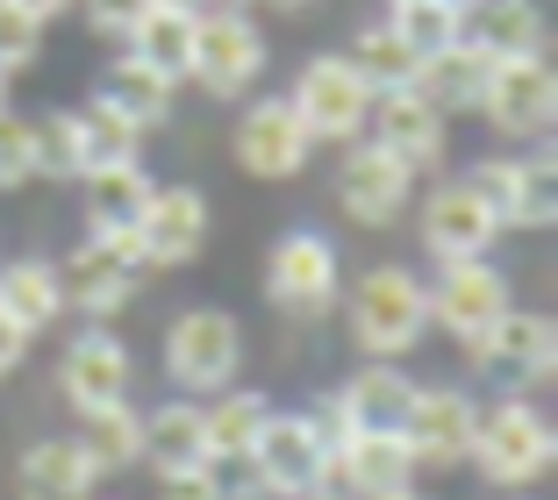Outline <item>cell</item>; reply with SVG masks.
I'll return each instance as SVG.
<instances>
[{"instance_id":"12","label":"cell","mask_w":558,"mask_h":500,"mask_svg":"<svg viewBox=\"0 0 558 500\" xmlns=\"http://www.w3.org/2000/svg\"><path fill=\"white\" fill-rule=\"evenodd\" d=\"M480 401L465 387H415L409 415H401V443H409L415 472H459L473 458Z\"/></svg>"},{"instance_id":"15","label":"cell","mask_w":558,"mask_h":500,"mask_svg":"<svg viewBox=\"0 0 558 500\" xmlns=\"http://www.w3.org/2000/svg\"><path fill=\"white\" fill-rule=\"evenodd\" d=\"M236 164H244L251 179H301L308 172V130H301V114L287 108V94H265L251 100L244 114H236V136H230Z\"/></svg>"},{"instance_id":"20","label":"cell","mask_w":558,"mask_h":500,"mask_svg":"<svg viewBox=\"0 0 558 500\" xmlns=\"http://www.w3.org/2000/svg\"><path fill=\"white\" fill-rule=\"evenodd\" d=\"M415 486V458L401 443V429H359L337 451V493L344 500H395Z\"/></svg>"},{"instance_id":"4","label":"cell","mask_w":558,"mask_h":500,"mask_svg":"<svg viewBox=\"0 0 558 500\" xmlns=\"http://www.w3.org/2000/svg\"><path fill=\"white\" fill-rule=\"evenodd\" d=\"M265 301L287 315V322H323L329 307L344 301V258L337 243L315 236V229H287L265 258Z\"/></svg>"},{"instance_id":"29","label":"cell","mask_w":558,"mask_h":500,"mask_svg":"<svg viewBox=\"0 0 558 500\" xmlns=\"http://www.w3.org/2000/svg\"><path fill=\"white\" fill-rule=\"evenodd\" d=\"M100 100H116L136 130L150 136L165 114H172V100H180V80H165V72L144 65V58H116V65L100 72Z\"/></svg>"},{"instance_id":"18","label":"cell","mask_w":558,"mask_h":500,"mask_svg":"<svg viewBox=\"0 0 558 500\" xmlns=\"http://www.w3.org/2000/svg\"><path fill=\"white\" fill-rule=\"evenodd\" d=\"M130 379H136V357L116 329H86V337L65 343V365H58V393H65L72 415H94L108 401H130Z\"/></svg>"},{"instance_id":"36","label":"cell","mask_w":558,"mask_h":500,"mask_svg":"<svg viewBox=\"0 0 558 500\" xmlns=\"http://www.w3.org/2000/svg\"><path fill=\"white\" fill-rule=\"evenodd\" d=\"M29 144H36V179H80L65 114H29Z\"/></svg>"},{"instance_id":"9","label":"cell","mask_w":558,"mask_h":500,"mask_svg":"<svg viewBox=\"0 0 558 500\" xmlns=\"http://www.w3.org/2000/svg\"><path fill=\"white\" fill-rule=\"evenodd\" d=\"M251 472H258V486L272 500H315V493H337V465H329V451L315 443L308 415H265L258 443H251Z\"/></svg>"},{"instance_id":"30","label":"cell","mask_w":558,"mask_h":500,"mask_svg":"<svg viewBox=\"0 0 558 500\" xmlns=\"http://www.w3.org/2000/svg\"><path fill=\"white\" fill-rule=\"evenodd\" d=\"M194 22L186 8H172V0H158L144 22L130 29V58H144V65H158L165 80H186V58H194Z\"/></svg>"},{"instance_id":"41","label":"cell","mask_w":558,"mask_h":500,"mask_svg":"<svg viewBox=\"0 0 558 500\" xmlns=\"http://www.w3.org/2000/svg\"><path fill=\"white\" fill-rule=\"evenodd\" d=\"M15 8H29V15H36V22H44V29H50V22H58V15H65V8H72V0H15Z\"/></svg>"},{"instance_id":"32","label":"cell","mask_w":558,"mask_h":500,"mask_svg":"<svg viewBox=\"0 0 558 500\" xmlns=\"http://www.w3.org/2000/svg\"><path fill=\"white\" fill-rule=\"evenodd\" d=\"M150 186L158 179L144 164H116V172H86V229H136Z\"/></svg>"},{"instance_id":"1","label":"cell","mask_w":558,"mask_h":500,"mask_svg":"<svg viewBox=\"0 0 558 500\" xmlns=\"http://www.w3.org/2000/svg\"><path fill=\"white\" fill-rule=\"evenodd\" d=\"M344 322H351V343H359L365 357L401 365V357L429 337V279L409 272V265H373V272L351 279Z\"/></svg>"},{"instance_id":"22","label":"cell","mask_w":558,"mask_h":500,"mask_svg":"<svg viewBox=\"0 0 558 500\" xmlns=\"http://www.w3.org/2000/svg\"><path fill=\"white\" fill-rule=\"evenodd\" d=\"M108 472L86 458L80 436H44L15 458V500H94Z\"/></svg>"},{"instance_id":"11","label":"cell","mask_w":558,"mask_h":500,"mask_svg":"<svg viewBox=\"0 0 558 500\" xmlns=\"http://www.w3.org/2000/svg\"><path fill=\"white\" fill-rule=\"evenodd\" d=\"M473 114H487L494 136H509V144H544L551 122H558V72H551V58H509V65H494Z\"/></svg>"},{"instance_id":"35","label":"cell","mask_w":558,"mask_h":500,"mask_svg":"<svg viewBox=\"0 0 558 500\" xmlns=\"http://www.w3.org/2000/svg\"><path fill=\"white\" fill-rule=\"evenodd\" d=\"M36 50H44V22H36L29 8H15V0H0V72H8V80L29 72Z\"/></svg>"},{"instance_id":"44","label":"cell","mask_w":558,"mask_h":500,"mask_svg":"<svg viewBox=\"0 0 558 500\" xmlns=\"http://www.w3.org/2000/svg\"><path fill=\"white\" fill-rule=\"evenodd\" d=\"M395 500H429V493H415V486H409V493H395Z\"/></svg>"},{"instance_id":"21","label":"cell","mask_w":558,"mask_h":500,"mask_svg":"<svg viewBox=\"0 0 558 500\" xmlns=\"http://www.w3.org/2000/svg\"><path fill=\"white\" fill-rule=\"evenodd\" d=\"M465 44L494 65L509 58H544L551 50V22L537 0H465Z\"/></svg>"},{"instance_id":"28","label":"cell","mask_w":558,"mask_h":500,"mask_svg":"<svg viewBox=\"0 0 558 500\" xmlns=\"http://www.w3.org/2000/svg\"><path fill=\"white\" fill-rule=\"evenodd\" d=\"M265 415H272V401L251 387H222L215 401H201V429H208V465H222V458H251V443H258Z\"/></svg>"},{"instance_id":"23","label":"cell","mask_w":558,"mask_h":500,"mask_svg":"<svg viewBox=\"0 0 558 500\" xmlns=\"http://www.w3.org/2000/svg\"><path fill=\"white\" fill-rule=\"evenodd\" d=\"M65 122H72V164H80V179L116 172V164H144V130H136L116 100L94 94V100H80Z\"/></svg>"},{"instance_id":"2","label":"cell","mask_w":558,"mask_h":500,"mask_svg":"<svg viewBox=\"0 0 558 500\" xmlns=\"http://www.w3.org/2000/svg\"><path fill=\"white\" fill-rule=\"evenodd\" d=\"M465 465H473L487 486H501V493H523V486L551 479V465H558V429H551V415H544L537 401H523V393L480 407L473 458H465Z\"/></svg>"},{"instance_id":"42","label":"cell","mask_w":558,"mask_h":500,"mask_svg":"<svg viewBox=\"0 0 558 500\" xmlns=\"http://www.w3.org/2000/svg\"><path fill=\"white\" fill-rule=\"evenodd\" d=\"M172 8H186V15H215V8H236V0H172Z\"/></svg>"},{"instance_id":"6","label":"cell","mask_w":558,"mask_h":500,"mask_svg":"<svg viewBox=\"0 0 558 500\" xmlns=\"http://www.w3.org/2000/svg\"><path fill=\"white\" fill-rule=\"evenodd\" d=\"M136 272H144V243L136 229H94V236L58 265V286H65V307H80L86 322H108L136 301Z\"/></svg>"},{"instance_id":"39","label":"cell","mask_w":558,"mask_h":500,"mask_svg":"<svg viewBox=\"0 0 558 500\" xmlns=\"http://www.w3.org/2000/svg\"><path fill=\"white\" fill-rule=\"evenodd\" d=\"M158 500H222V479H215V465L165 472V479H158Z\"/></svg>"},{"instance_id":"24","label":"cell","mask_w":558,"mask_h":500,"mask_svg":"<svg viewBox=\"0 0 558 500\" xmlns=\"http://www.w3.org/2000/svg\"><path fill=\"white\" fill-rule=\"evenodd\" d=\"M487 72H494V58H480V50L459 36L451 50H429V58H415L409 94H423L437 114H465V108H480V86H487Z\"/></svg>"},{"instance_id":"17","label":"cell","mask_w":558,"mask_h":500,"mask_svg":"<svg viewBox=\"0 0 558 500\" xmlns=\"http://www.w3.org/2000/svg\"><path fill=\"white\" fill-rule=\"evenodd\" d=\"M415 229H423V251H429L437 265L487 258L494 236H501V222L480 208V194L465 186V179H437V186L423 194V215H415Z\"/></svg>"},{"instance_id":"19","label":"cell","mask_w":558,"mask_h":500,"mask_svg":"<svg viewBox=\"0 0 558 500\" xmlns=\"http://www.w3.org/2000/svg\"><path fill=\"white\" fill-rule=\"evenodd\" d=\"M365 136H373L379 150H395L409 172H429V164H444V150H451V114H437L423 94H379L373 114H365Z\"/></svg>"},{"instance_id":"27","label":"cell","mask_w":558,"mask_h":500,"mask_svg":"<svg viewBox=\"0 0 558 500\" xmlns=\"http://www.w3.org/2000/svg\"><path fill=\"white\" fill-rule=\"evenodd\" d=\"M165 479V472H186V465H208V429H201V401H165L158 415H144V458Z\"/></svg>"},{"instance_id":"45","label":"cell","mask_w":558,"mask_h":500,"mask_svg":"<svg viewBox=\"0 0 558 500\" xmlns=\"http://www.w3.org/2000/svg\"><path fill=\"white\" fill-rule=\"evenodd\" d=\"M0 108H8V72H0Z\"/></svg>"},{"instance_id":"3","label":"cell","mask_w":558,"mask_h":500,"mask_svg":"<svg viewBox=\"0 0 558 500\" xmlns=\"http://www.w3.org/2000/svg\"><path fill=\"white\" fill-rule=\"evenodd\" d=\"M465 186L480 194V208L509 229H551L558 222V164H551V136L537 144V158H509V150H494V158H473L465 164Z\"/></svg>"},{"instance_id":"31","label":"cell","mask_w":558,"mask_h":500,"mask_svg":"<svg viewBox=\"0 0 558 500\" xmlns=\"http://www.w3.org/2000/svg\"><path fill=\"white\" fill-rule=\"evenodd\" d=\"M344 58H351V72L373 86V100H379V94H401V86L415 80V50L395 36V22H365V29L351 36Z\"/></svg>"},{"instance_id":"43","label":"cell","mask_w":558,"mask_h":500,"mask_svg":"<svg viewBox=\"0 0 558 500\" xmlns=\"http://www.w3.org/2000/svg\"><path fill=\"white\" fill-rule=\"evenodd\" d=\"M265 8H279V15H294V8H315V0H265Z\"/></svg>"},{"instance_id":"40","label":"cell","mask_w":558,"mask_h":500,"mask_svg":"<svg viewBox=\"0 0 558 500\" xmlns=\"http://www.w3.org/2000/svg\"><path fill=\"white\" fill-rule=\"evenodd\" d=\"M22 357H29V329H15L8 315H0V379H8V371H22Z\"/></svg>"},{"instance_id":"5","label":"cell","mask_w":558,"mask_h":500,"mask_svg":"<svg viewBox=\"0 0 558 500\" xmlns=\"http://www.w3.org/2000/svg\"><path fill=\"white\" fill-rule=\"evenodd\" d=\"M244 371V322L230 307H186L165 329V379L180 393H222Z\"/></svg>"},{"instance_id":"33","label":"cell","mask_w":558,"mask_h":500,"mask_svg":"<svg viewBox=\"0 0 558 500\" xmlns=\"http://www.w3.org/2000/svg\"><path fill=\"white\" fill-rule=\"evenodd\" d=\"M80 443L100 472H130L136 458H144V415H136L130 401H108V407H94V415H80Z\"/></svg>"},{"instance_id":"37","label":"cell","mask_w":558,"mask_h":500,"mask_svg":"<svg viewBox=\"0 0 558 500\" xmlns=\"http://www.w3.org/2000/svg\"><path fill=\"white\" fill-rule=\"evenodd\" d=\"M36 179V144H29V114L0 108V194H15Z\"/></svg>"},{"instance_id":"10","label":"cell","mask_w":558,"mask_h":500,"mask_svg":"<svg viewBox=\"0 0 558 500\" xmlns=\"http://www.w3.org/2000/svg\"><path fill=\"white\" fill-rule=\"evenodd\" d=\"M287 108L301 114L308 144H359L365 114H373V86L351 72V58H308L287 94Z\"/></svg>"},{"instance_id":"47","label":"cell","mask_w":558,"mask_h":500,"mask_svg":"<svg viewBox=\"0 0 558 500\" xmlns=\"http://www.w3.org/2000/svg\"><path fill=\"white\" fill-rule=\"evenodd\" d=\"M451 8H465V0H451Z\"/></svg>"},{"instance_id":"7","label":"cell","mask_w":558,"mask_h":500,"mask_svg":"<svg viewBox=\"0 0 558 500\" xmlns=\"http://www.w3.org/2000/svg\"><path fill=\"white\" fill-rule=\"evenodd\" d=\"M186 80L208 100H244L265 80V29L244 8H215L194 22V58H186Z\"/></svg>"},{"instance_id":"48","label":"cell","mask_w":558,"mask_h":500,"mask_svg":"<svg viewBox=\"0 0 558 500\" xmlns=\"http://www.w3.org/2000/svg\"><path fill=\"white\" fill-rule=\"evenodd\" d=\"M265 500H272V493H265Z\"/></svg>"},{"instance_id":"25","label":"cell","mask_w":558,"mask_h":500,"mask_svg":"<svg viewBox=\"0 0 558 500\" xmlns=\"http://www.w3.org/2000/svg\"><path fill=\"white\" fill-rule=\"evenodd\" d=\"M337 401H344L351 429H401V415L415 401V379L401 365H387V357H365V371H351L337 387Z\"/></svg>"},{"instance_id":"8","label":"cell","mask_w":558,"mask_h":500,"mask_svg":"<svg viewBox=\"0 0 558 500\" xmlns=\"http://www.w3.org/2000/svg\"><path fill=\"white\" fill-rule=\"evenodd\" d=\"M509 307H515V293H509V272H501L494 258L437 265V279H429V329H444L459 351L487 337Z\"/></svg>"},{"instance_id":"16","label":"cell","mask_w":558,"mask_h":500,"mask_svg":"<svg viewBox=\"0 0 558 500\" xmlns=\"http://www.w3.org/2000/svg\"><path fill=\"white\" fill-rule=\"evenodd\" d=\"M208 194L201 186H150L144 215H136V243H144V265L158 272H180L208 251Z\"/></svg>"},{"instance_id":"38","label":"cell","mask_w":558,"mask_h":500,"mask_svg":"<svg viewBox=\"0 0 558 500\" xmlns=\"http://www.w3.org/2000/svg\"><path fill=\"white\" fill-rule=\"evenodd\" d=\"M72 8L86 15V29H94V36H116V44H130V29L150 15V8H158V0H72Z\"/></svg>"},{"instance_id":"26","label":"cell","mask_w":558,"mask_h":500,"mask_svg":"<svg viewBox=\"0 0 558 500\" xmlns=\"http://www.w3.org/2000/svg\"><path fill=\"white\" fill-rule=\"evenodd\" d=\"M0 315L29 337H44L58 315H65V286H58V265L50 258H8L0 265Z\"/></svg>"},{"instance_id":"14","label":"cell","mask_w":558,"mask_h":500,"mask_svg":"<svg viewBox=\"0 0 558 500\" xmlns=\"http://www.w3.org/2000/svg\"><path fill=\"white\" fill-rule=\"evenodd\" d=\"M465 365L494 371V379H515V393H523V387H551V371H558V322L537 315V307H509L480 343H465Z\"/></svg>"},{"instance_id":"13","label":"cell","mask_w":558,"mask_h":500,"mask_svg":"<svg viewBox=\"0 0 558 500\" xmlns=\"http://www.w3.org/2000/svg\"><path fill=\"white\" fill-rule=\"evenodd\" d=\"M409 194H415V172L395 150H379L373 136L344 144V164H337V208H344V222L395 229L401 215H409Z\"/></svg>"},{"instance_id":"46","label":"cell","mask_w":558,"mask_h":500,"mask_svg":"<svg viewBox=\"0 0 558 500\" xmlns=\"http://www.w3.org/2000/svg\"><path fill=\"white\" fill-rule=\"evenodd\" d=\"M315 500H344V493H315Z\"/></svg>"},{"instance_id":"34","label":"cell","mask_w":558,"mask_h":500,"mask_svg":"<svg viewBox=\"0 0 558 500\" xmlns=\"http://www.w3.org/2000/svg\"><path fill=\"white\" fill-rule=\"evenodd\" d=\"M387 22H395V36L415 50V58L451 50L465 36V8H451V0H387Z\"/></svg>"}]
</instances>
